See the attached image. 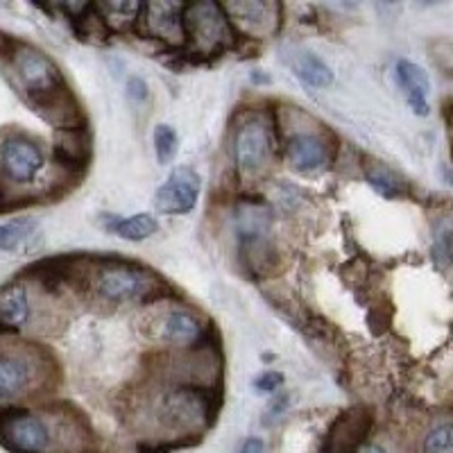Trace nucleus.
Masks as SVG:
<instances>
[{
  "mask_svg": "<svg viewBox=\"0 0 453 453\" xmlns=\"http://www.w3.org/2000/svg\"><path fill=\"white\" fill-rule=\"evenodd\" d=\"M96 10L103 12L104 21L120 26V23H134L143 5H139V3H103V5H96Z\"/></svg>",
  "mask_w": 453,
  "mask_h": 453,
  "instance_id": "obj_20",
  "label": "nucleus"
},
{
  "mask_svg": "<svg viewBox=\"0 0 453 453\" xmlns=\"http://www.w3.org/2000/svg\"><path fill=\"white\" fill-rule=\"evenodd\" d=\"M98 293L109 302H132L150 293V277L141 270L109 268L98 277Z\"/></svg>",
  "mask_w": 453,
  "mask_h": 453,
  "instance_id": "obj_6",
  "label": "nucleus"
},
{
  "mask_svg": "<svg viewBox=\"0 0 453 453\" xmlns=\"http://www.w3.org/2000/svg\"><path fill=\"white\" fill-rule=\"evenodd\" d=\"M396 82L402 87L412 111L418 116H428V111H431V107H428L431 80H428L426 71L418 64L408 62V59H399L396 62Z\"/></svg>",
  "mask_w": 453,
  "mask_h": 453,
  "instance_id": "obj_9",
  "label": "nucleus"
},
{
  "mask_svg": "<svg viewBox=\"0 0 453 453\" xmlns=\"http://www.w3.org/2000/svg\"><path fill=\"white\" fill-rule=\"evenodd\" d=\"M273 134L270 125L261 119L245 120L236 129L234 139V159L241 173L245 175H257L273 159Z\"/></svg>",
  "mask_w": 453,
  "mask_h": 453,
  "instance_id": "obj_4",
  "label": "nucleus"
},
{
  "mask_svg": "<svg viewBox=\"0 0 453 453\" xmlns=\"http://www.w3.org/2000/svg\"><path fill=\"white\" fill-rule=\"evenodd\" d=\"M12 62H14L16 75L21 80V87L23 93H26L27 103L46 98L50 93L66 87L57 64L52 62L46 52L36 50V48L19 46L16 55L12 57Z\"/></svg>",
  "mask_w": 453,
  "mask_h": 453,
  "instance_id": "obj_2",
  "label": "nucleus"
},
{
  "mask_svg": "<svg viewBox=\"0 0 453 453\" xmlns=\"http://www.w3.org/2000/svg\"><path fill=\"white\" fill-rule=\"evenodd\" d=\"M10 209V204H7V197L0 193V211H7Z\"/></svg>",
  "mask_w": 453,
  "mask_h": 453,
  "instance_id": "obj_29",
  "label": "nucleus"
},
{
  "mask_svg": "<svg viewBox=\"0 0 453 453\" xmlns=\"http://www.w3.org/2000/svg\"><path fill=\"white\" fill-rule=\"evenodd\" d=\"M164 338L173 345H193L202 338V326L191 313L175 311L164 322Z\"/></svg>",
  "mask_w": 453,
  "mask_h": 453,
  "instance_id": "obj_15",
  "label": "nucleus"
},
{
  "mask_svg": "<svg viewBox=\"0 0 453 453\" xmlns=\"http://www.w3.org/2000/svg\"><path fill=\"white\" fill-rule=\"evenodd\" d=\"M30 318V302L23 286H7L0 290V322L10 329H19Z\"/></svg>",
  "mask_w": 453,
  "mask_h": 453,
  "instance_id": "obj_14",
  "label": "nucleus"
},
{
  "mask_svg": "<svg viewBox=\"0 0 453 453\" xmlns=\"http://www.w3.org/2000/svg\"><path fill=\"white\" fill-rule=\"evenodd\" d=\"M370 184L374 186L376 191L386 197H399L403 193V184L396 177H392L388 170H372L367 175Z\"/></svg>",
  "mask_w": 453,
  "mask_h": 453,
  "instance_id": "obj_22",
  "label": "nucleus"
},
{
  "mask_svg": "<svg viewBox=\"0 0 453 453\" xmlns=\"http://www.w3.org/2000/svg\"><path fill=\"white\" fill-rule=\"evenodd\" d=\"M127 88H129V98H132V100H145V98H148V87H145V82L141 78L129 80Z\"/></svg>",
  "mask_w": 453,
  "mask_h": 453,
  "instance_id": "obj_26",
  "label": "nucleus"
},
{
  "mask_svg": "<svg viewBox=\"0 0 453 453\" xmlns=\"http://www.w3.org/2000/svg\"><path fill=\"white\" fill-rule=\"evenodd\" d=\"M295 75L311 88H326L334 82V73H331V68L326 66L318 55H313V52H304V55L297 57V62H295Z\"/></svg>",
  "mask_w": 453,
  "mask_h": 453,
  "instance_id": "obj_17",
  "label": "nucleus"
},
{
  "mask_svg": "<svg viewBox=\"0 0 453 453\" xmlns=\"http://www.w3.org/2000/svg\"><path fill=\"white\" fill-rule=\"evenodd\" d=\"M0 444L12 453H43L50 444V428L39 415L7 408L0 411Z\"/></svg>",
  "mask_w": 453,
  "mask_h": 453,
  "instance_id": "obj_3",
  "label": "nucleus"
},
{
  "mask_svg": "<svg viewBox=\"0 0 453 453\" xmlns=\"http://www.w3.org/2000/svg\"><path fill=\"white\" fill-rule=\"evenodd\" d=\"M370 428V415L363 411H351L331 428L329 453H356L363 442V435Z\"/></svg>",
  "mask_w": 453,
  "mask_h": 453,
  "instance_id": "obj_11",
  "label": "nucleus"
},
{
  "mask_svg": "<svg viewBox=\"0 0 453 453\" xmlns=\"http://www.w3.org/2000/svg\"><path fill=\"white\" fill-rule=\"evenodd\" d=\"M222 7H225L229 21L238 23L242 30L254 32V35L273 30L274 12L279 10L277 5H270V3H225Z\"/></svg>",
  "mask_w": 453,
  "mask_h": 453,
  "instance_id": "obj_12",
  "label": "nucleus"
},
{
  "mask_svg": "<svg viewBox=\"0 0 453 453\" xmlns=\"http://www.w3.org/2000/svg\"><path fill=\"white\" fill-rule=\"evenodd\" d=\"M424 453H453V424H440L424 440Z\"/></svg>",
  "mask_w": 453,
  "mask_h": 453,
  "instance_id": "obj_21",
  "label": "nucleus"
},
{
  "mask_svg": "<svg viewBox=\"0 0 453 453\" xmlns=\"http://www.w3.org/2000/svg\"><path fill=\"white\" fill-rule=\"evenodd\" d=\"M361 453H386V449L379 447V444H367V447H363Z\"/></svg>",
  "mask_w": 453,
  "mask_h": 453,
  "instance_id": "obj_28",
  "label": "nucleus"
},
{
  "mask_svg": "<svg viewBox=\"0 0 453 453\" xmlns=\"http://www.w3.org/2000/svg\"><path fill=\"white\" fill-rule=\"evenodd\" d=\"M43 155L32 141L14 136L3 143V168L14 181L35 180L36 173L42 170Z\"/></svg>",
  "mask_w": 453,
  "mask_h": 453,
  "instance_id": "obj_7",
  "label": "nucleus"
},
{
  "mask_svg": "<svg viewBox=\"0 0 453 453\" xmlns=\"http://www.w3.org/2000/svg\"><path fill=\"white\" fill-rule=\"evenodd\" d=\"M435 254H438V258H444V261H451L453 258V226H444V229L438 232Z\"/></svg>",
  "mask_w": 453,
  "mask_h": 453,
  "instance_id": "obj_23",
  "label": "nucleus"
},
{
  "mask_svg": "<svg viewBox=\"0 0 453 453\" xmlns=\"http://www.w3.org/2000/svg\"><path fill=\"white\" fill-rule=\"evenodd\" d=\"M36 225L32 220H12L0 225V250L3 252H16L26 248V242L35 238Z\"/></svg>",
  "mask_w": 453,
  "mask_h": 453,
  "instance_id": "obj_18",
  "label": "nucleus"
},
{
  "mask_svg": "<svg viewBox=\"0 0 453 453\" xmlns=\"http://www.w3.org/2000/svg\"><path fill=\"white\" fill-rule=\"evenodd\" d=\"M184 35L202 52H216L234 42L232 21L218 3H193L184 7Z\"/></svg>",
  "mask_w": 453,
  "mask_h": 453,
  "instance_id": "obj_1",
  "label": "nucleus"
},
{
  "mask_svg": "<svg viewBox=\"0 0 453 453\" xmlns=\"http://www.w3.org/2000/svg\"><path fill=\"white\" fill-rule=\"evenodd\" d=\"M19 46H21V43L14 42L10 35L0 32V57H7V59H12V57L16 55V50H19Z\"/></svg>",
  "mask_w": 453,
  "mask_h": 453,
  "instance_id": "obj_25",
  "label": "nucleus"
},
{
  "mask_svg": "<svg viewBox=\"0 0 453 453\" xmlns=\"http://www.w3.org/2000/svg\"><path fill=\"white\" fill-rule=\"evenodd\" d=\"M290 164L299 173H313L319 170L329 159V150L319 136L313 134H297L288 145Z\"/></svg>",
  "mask_w": 453,
  "mask_h": 453,
  "instance_id": "obj_13",
  "label": "nucleus"
},
{
  "mask_svg": "<svg viewBox=\"0 0 453 453\" xmlns=\"http://www.w3.org/2000/svg\"><path fill=\"white\" fill-rule=\"evenodd\" d=\"M184 7L181 3H150L143 5L145 26L159 39L180 43L184 39Z\"/></svg>",
  "mask_w": 453,
  "mask_h": 453,
  "instance_id": "obj_8",
  "label": "nucleus"
},
{
  "mask_svg": "<svg viewBox=\"0 0 453 453\" xmlns=\"http://www.w3.org/2000/svg\"><path fill=\"white\" fill-rule=\"evenodd\" d=\"M197 197H200V175L193 168H177L159 186L155 204L161 213L181 216L196 209Z\"/></svg>",
  "mask_w": 453,
  "mask_h": 453,
  "instance_id": "obj_5",
  "label": "nucleus"
},
{
  "mask_svg": "<svg viewBox=\"0 0 453 453\" xmlns=\"http://www.w3.org/2000/svg\"><path fill=\"white\" fill-rule=\"evenodd\" d=\"M177 148H180V139H177L175 129L170 125H157L155 127V150L159 164H170L175 159Z\"/></svg>",
  "mask_w": 453,
  "mask_h": 453,
  "instance_id": "obj_19",
  "label": "nucleus"
},
{
  "mask_svg": "<svg viewBox=\"0 0 453 453\" xmlns=\"http://www.w3.org/2000/svg\"><path fill=\"white\" fill-rule=\"evenodd\" d=\"M241 453H263V442L258 438H250L248 442L242 444Z\"/></svg>",
  "mask_w": 453,
  "mask_h": 453,
  "instance_id": "obj_27",
  "label": "nucleus"
},
{
  "mask_svg": "<svg viewBox=\"0 0 453 453\" xmlns=\"http://www.w3.org/2000/svg\"><path fill=\"white\" fill-rule=\"evenodd\" d=\"M281 379L283 376L279 374V372H265V374L258 376L257 383H254V388L261 392H274L279 386H281Z\"/></svg>",
  "mask_w": 453,
  "mask_h": 453,
  "instance_id": "obj_24",
  "label": "nucleus"
},
{
  "mask_svg": "<svg viewBox=\"0 0 453 453\" xmlns=\"http://www.w3.org/2000/svg\"><path fill=\"white\" fill-rule=\"evenodd\" d=\"M32 363L26 356L0 354V402H14L30 388Z\"/></svg>",
  "mask_w": 453,
  "mask_h": 453,
  "instance_id": "obj_10",
  "label": "nucleus"
},
{
  "mask_svg": "<svg viewBox=\"0 0 453 453\" xmlns=\"http://www.w3.org/2000/svg\"><path fill=\"white\" fill-rule=\"evenodd\" d=\"M107 229L116 234V236L123 238V241L141 242L145 241V238L152 236V234H157L159 222H157L155 216H150V213H136V216L113 220Z\"/></svg>",
  "mask_w": 453,
  "mask_h": 453,
  "instance_id": "obj_16",
  "label": "nucleus"
}]
</instances>
